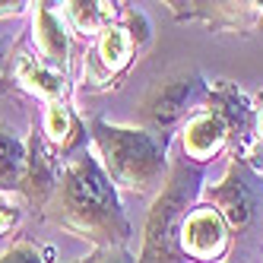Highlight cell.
I'll return each mask as SVG.
<instances>
[{
  "label": "cell",
  "mask_w": 263,
  "mask_h": 263,
  "mask_svg": "<svg viewBox=\"0 0 263 263\" xmlns=\"http://www.w3.org/2000/svg\"><path fill=\"white\" fill-rule=\"evenodd\" d=\"M42 219L64 229L73 238H83L96 248H127L130 219L121 206V194L105 175L99 156L92 149H80L61 168V181L54 187Z\"/></svg>",
  "instance_id": "6da1fadb"
},
{
  "label": "cell",
  "mask_w": 263,
  "mask_h": 263,
  "mask_svg": "<svg viewBox=\"0 0 263 263\" xmlns=\"http://www.w3.org/2000/svg\"><path fill=\"white\" fill-rule=\"evenodd\" d=\"M89 143L99 156L105 175L118 191L130 194H159L168 178V137H156L143 127H121L102 118L89 121Z\"/></svg>",
  "instance_id": "7a4b0ae2"
},
{
  "label": "cell",
  "mask_w": 263,
  "mask_h": 263,
  "mask_svg": "<svg viewBox=\"0 0 263 263\" xmlns=\"http://www.w3.org/2000/svg\"><path fill=\"white\" fill-rule=\"evenodd\" d=\"M203 194V168L187 159H172L162 191L153 197L143 225V248L137 263H187L181 254V225L187 213L200 203Z\"/></svg>",
  "instance_id": "3957f363"
},
{
  "label": "cell",
  "mask_w": 263,
  "mask_h": 263,
  "mask_svg": "<svg viewBox=\"0 0 263 263\" xmlns=\"http://www.w3.org/2000/svg\"><path fill=\"white\" fill-rule=\"evenodd\" d=\"M206 92H210V83L194 67L168 70L165 77H159L143 92V99L137 105L140 127L149 130V134H156V137L172 140V134L187 124V118H194L197 111H203Z\"/></svg>",
  "instance_id": "277c9868"
},
{
  "label": "cell",
  "mask_w": 263,
  "mask_h": 263,
  "mask_svg": "<svg viewBox=\"0 0 263 263\" xmlns=\"http://www.w3.org/2000/svg\"><path fill=\"white\" fill-rule=\"evenodd\" d=\"M140 39L130 29L127 16H121V23L108 26L99 39H92L83 58V70H80V83L86 92H108L118 89L121 80L127 77L130 64L137 61L140 51Z\"/></svg>",
  "instance_id": "5b68a950"
},
{
  "label": "cell",
  "mask_w": 263,
  "mask_h": 263,
  "mask_svg": "<svg viewBox=\"0 0 263 263\" xmlns=\"http://www.w3.org/2000/svg\"><path fill=\"white\" fill-rule=\"evenodd\" d=\"M7 77L10 86L26 92V96L39 99L42 105H58V102H70V77L61 70L48 67L32 48H26V42H16L7 54Z\"/></svg>",
  "instance_id": "8992f818"
},
{
  "label": "cell",
  "mask_w": 263,
  "mask_h": 263,
  "mask_svg": "<svg viewBox=\"0 0 263 263\" xmlns=\"http://www.w3.org/2000/svg\"><path fill=\"white\" fill-rule=\"evenodd\" d=\"M232 251V229L210 203H197L181 225V254L187 263H222Z\"/></svg>",
  "instance_id": "52a82bcc"
},
{
  "label": "cell",
  "mask_w": 263,
  "mask_h": 263,
  "mask_svg": "<svg viewBox=\"0 0 263 263\" xmlns=\"http://www.w3.org/2000/svg\"><path fill=\"white\" fill-rule=\"evenodd\" d=\"M175 20L206 23L210 29H229V32H263V4L257 0H172L168 4Z\"/></svg>",
  "instance_id": "ba28073f"
},
{
  "label": "cell",
  "mask_w": 263,
  "mask_h": 263,
  "mask_svg": "<svg viewBox=\"0 0 263 263\" xmlns=\"http://www.w3.org/2000/svg\"><path fill=\"white\" fill-rule=\"evenodd\" d=\"M203 108L216 111L225 121V127H229L232 149H235L232 159H248L254 153V102L244 96L235 83L219 80V83H210Z\"/></svg>",
  "instance_id": "9c48e42d"
},
{
  "label": "cell",
  "mask_w": 263,
  "mask_h": 263,
  "mask_svg": "<svg viewBox=\"0 0 263 263\" xmlns=\"http://www.w3.org/2000/svg\"><path fill=\"white\" fill-rule=\"evenodd\" d=\"M200 197L225 219L232 232H244L254 222V194L244 181V168L238 159H232V165L225 168V175L216 184H206Z\"/></svg>",
  "instance_id": "30bf717a"
},
{
  "label": "cell",
  "mask_w": 263,
  "mask_h": 263,
  "mask_svg": "<svg viewBox=\"0 0 263 263\" xmlns=\"http://www.w3.org/2000/svg\"><path fill=\"white\" fill-rule=\"evenodd\" d=\"M61 168H64V162L54 159V153L45 146L39 127H35V121H32V130H29V137H26V168H23L20 194L39 213L48 206L54 187H58V181H61Z\"/></svg>",
  "instance_id": "8fae6325"
},
{
  "label": "cell",
  "mask_w": 263,
  "mask_h": 263,
  "mask_svg": "<svg viewBox=\"0 0 263 263\" xmlns=\"http://www.w3.org/2000/svg\"><path fill=\"white\" fill-rule=\"evenodd\" d=\"M32 51L39 58L70 77V54H73V39L64 23L61 4H32Z\"/></svg>",
  "instance_id": "7c38bea8"
},
{
  "label": "cell",
  "mask_w": 263,
  "mask_h": 263,
  "mask_svg": "<svg viewBox=\"0 0 263 263\" xmlns=\"http://www.w3.org/2000/svg\"><path fill=\"white\" fill-rule=\"evenodd\" d=\"M178 146H181V159H187L197 168H206L222 149L232 146V137L216 111L203 108L194 118H187V124L178 130Z\"/></svg>",
  "instance_id": "4fadbf2b"
},
{
  "label": "cell",
  "mask_w": 263,
  "mask_h": 263,
  "mask_svg": "<svg viewBox=\"0 0 263 263\" xmlns=\"http://www.w3.org/2000/svg\"><path fill=\"white\" fill-rule=\"evenodd\" d=\"M39 134L45 140V146L54 153V159L70 162L73 156L86 149L89 134H86V121L77 115V108L70 102H58V105H45L39 115Z\"/></svg>",
  "instance_id": "5bb4252c"
},
{
  "label": "cell",
  "mask_w": 263,
  "mask_h": 263,
  "mask_svg": "<svg viewBox=\"0 0 263 263\" xmlns=\"http://www.w3.org/2000/svg\"><path fill=\"white\" fill-rule=\"evenodd\" d=\"M124 7L127 4H111V0H67V4H61V13L73 35H80L83 42H92L108 26L121 23Z\"/></svg>",
  "instance_id": "9a60e30c"
},
{
  "label": "cell",
  "mask_w": 263,
  "mask_h": 263,
  "mask_svg": "<svg viewBox=\"0 0 263 263\" xmlns=\"http://www.w3.org/2000/svg\"><path fill=\"white\" fill-rule=\"evenodd\" d=\"M23 168H26V140H20L13 130L0 127V191L20 194Z\"/></svg>",
  "instance_id": "2e32d148"
},
{
  "label": "cell",
  "mask_w": 263,
  "mask_h": 263,
  "mask_svg": "<svg viewBox=\"0 0 263 263\" xmlns=\"http://www.w3.org/2000/svg\"><path fill=\"white\" fill-rule=\"evenodd\" d=\"M26 210H29V203L23 200V194L0 191V238H7V235H13L16 229H20Z\"/></svg>",
  "instance_id": "e0dca14e"
},
{
  "label": "cell",
  "mask_w": 263,
  "mask_h": 263,
  "mask_svg": "<svg viewBox=\"0 0 263 263\" xmlns=\"http://www.w3.org/2000/svg\"><path fill=\"white\" fill-rule=\"evenodd\" d=\"M0 263H48V260L32 241H13L10 248L0 254Z\"/></svg>",
  "instance_id": "ac0fdd59"
},
{
  "label": "cell",
  "mask_w": 263,
  "mask_h": 263,
  "mask_svg": "<svg viewBox=\"0 0 263 263\" xmlns=\"http://www.w3.org/2000/svg\"><path fill=\"white\" fill-rule=\"evenodd\" d=\"M73 263H137V257L127 248H96L89 257L73 260Z\"/></svg>",
  "instance_id": "d6986e66"
},
{
  "label": "cell",
  "mask_w": 263,
  "mask_h": 263,
  "mask_svg": "<svg viewBox=\"0 0 263 263\" xmlns=\"http://www.w3.org/2000/svg\"><path fill=\"white\" fill-rule=\"evenodd\" d=\"M263 153V92H257L254 99V153L248 156V162H254Z\"/></svg>",
  "instance_id": "ffe728a7"
},
{
  "label": "cell",
  "mask_w": 263,
  "mask_h": 263,
  "mask_svg": "<svg viewBox=\"0 0 263 263\" xmlns=\"http://www.w3.org/2000/svg\"><path fill=\"white\" fill-rule=\"evenodd\" d=\"M32 4H23V0H0V20H16L23 16Z\"/></svg>",
  "instance_id": "44dd1931"
},
{
  "label": "cell",
  "mask_w": 263,
  "mask_h": 263,
  "mask_svg": "<svg viewBox=\"0 0 263 263\" xmlns=\"http://www.w3.org/2000/svg\"><path fill=\"white\" fill-rule=\"evenodd\" d=\"M7 54H10V51H7V39H0V67L7 64Z\"/></svg>",
  "instance_id": "7402d4cb"
},
{
  "label": "cell",
  "mask_w": 263,
  "mask_h": 263,
  "mask_svg": "<svg viewBox=\"0 0 263 263\" xmlns=\"http://www.w3.org/2000/svg\"><path fill=\"white\" fill-rule=\"evenodd\" d=\"M254 165H257V168H260V172H263V153H260V156L254 159Z\"/></svg>",
  "instance_id": "603a6c76"
}]
</instances>
